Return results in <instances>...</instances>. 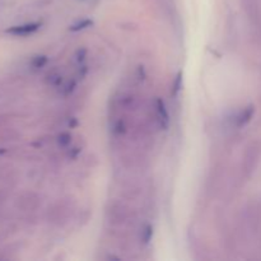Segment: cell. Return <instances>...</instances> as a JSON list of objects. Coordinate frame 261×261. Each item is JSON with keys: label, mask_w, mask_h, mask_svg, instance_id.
Wrapping results in <instances>:
<instances>
[{"label": "cell", "mask_w": 261, "mask_h": 261, "mask_svg": "<svg viewBox=\"0 0 261 261\" xmlns=\"http://www.w3.org/2000/svg\"><path fill=\"white\" fill-rule=\"evenodd\" d=\"M40 27V23H27V24L15 25V27L9 28V30H7V32L14 36H30L35 33Z\"/></svg>", "instance_id": "cell-1"}, {"label": "cell", "mask_w": 261, "mask_h": 261, "mask_svg": "<svg viewBox=\"0 0 261 261\" xmlns=\"http://www.w3.org/2000/svg\"><path fill=\"white\" fill-rule=\"evenodd\" d=\"M157 107H158V112H160L161 120H163V125H165V127H167V125H168V114H167V110H166L163 101L158 99Z\"/></svg>", "instance_id": "cell-2"}, {"label": "cell", "mask_w": 261, "mask_h": 261, "mask_svg": "<svg viewBox=\"0 0 261 261\" xmlns=\"http://www.w3.org/2000/svg\"><path fill=\"white\" fill-rule=\"evenodd\" d=\"M89 25H92V20H83L82 23H79V24L74 25L73 28H71V31H79V30H84V28L89 27Z\"/></svg>", "instance_id": "cell-3"}, {"label": "cell", "mask_w": 261, "mask_h": 261, "mask_svg": "<svg viewBox=\"0 0 261 261\" xmlns=\"http://www.w3.org/2000/svg\"><path fill=\"white\" fill-rule=\"evenodd\" d=\"M46 61H47L46 56H38V58H36V60H33V65H35L36 68H41Z\"/></svg>", "instance_id": "cell-4"}, {"label": "cell", "mask_w": 261, "mask_h": 261, "mask_svg": "<svg viewBox=\"0 0 261 261\" xmlns=\"http://www.w3.org/2000/svg\"><path fill=\"white\" fill-rule=\"evenodd\" d=\"M181 76H182V73H180L177 75V81H176V83H175V94L177 93V91L180 89V87H181V79H182Z\"/></svg>", "instance_id": "cell-5"}]
</instances>
